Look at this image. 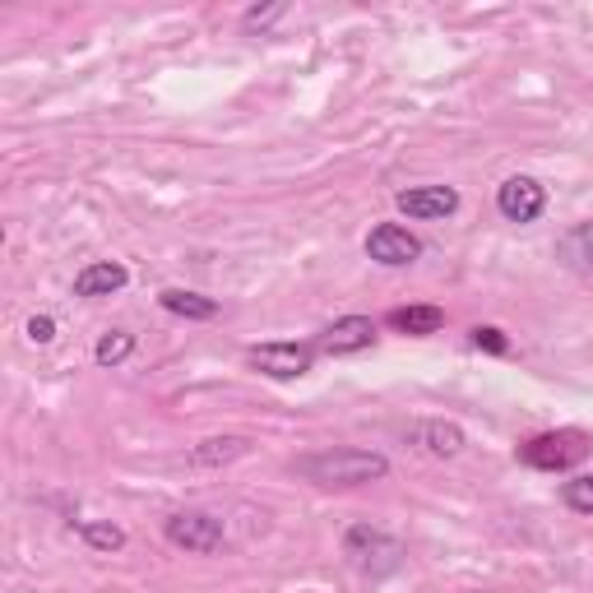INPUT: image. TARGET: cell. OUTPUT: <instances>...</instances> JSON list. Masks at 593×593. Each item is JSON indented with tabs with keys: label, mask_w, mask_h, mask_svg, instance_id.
Instances as JSON below:
<instances>
[{
	"label": "cell",
	"mask_w": 593,
	"mask_h": 593,
	"mask_svg": "<svg viewBox=\"0 0 593 593\" xmlns=\"http://www.w3.org/2000/svg\"><path fill=\"white\" fill-rule=\"evenodd\" d=\"M130 283V269L121 265V260H93V265H84L75 274V297L84 301H103L112 293H121Z\"/></svg>",
	"instance_id": "obj_9"
},
{
	"label": "cell",
	"mask_w": 593,
	"mask_h": 593,
	"mask_svg": "<svg viewBox=\"0 0 593 593\" xmlns=\"http://www.w3.org/2000/svg\"><path fill=\"white\" fill-rule=\"evenodd\" d=\"M130 352H135V335H130V329H107V335L93 343V362L112 371V367L130 362Z\"/></svg>",
	"instance_id": "obj_15"
},
{
	"label": "cell",
	"mask_w": 593,
	"mask_h": 593,
	"mask_svg": "<svg viewBox=\"0 0 593 593\" xmlns=\"http://www.w3.org/2000/svg\"><path fill=\"white\" fill-rule=\"evenodd\" d=\"M367 255L385 269H403V265H417L422 260V242L399 223H375L367 232Z\"/></svg>",
	"instance_id": "obj_6"
},
{
	"label": "cell",
	"mask_w": 593,
	"mask_h": 593,
	"mask_svg": "<svg viewBox=\"0 0 593 593\" xmlns=\"http://www.w3.org/2000/svg\"><path fill=\"white\" fill-rule=\"evenodd\" d=\"M297 478L316 483V487H367L381 483L390 473V459L381 449H320V455H301L293 464Z\"/></svg>",
	"instance_id": "obj_1"
},
{
	"label": "cell",
	"mask_w": 593,
	"mask_h": 593,
	"mask_svg": "<svg viewBox=\"0 0 593 593\" xmlns=\"http://www.w3.org/2000/svg\"><path fill=\"white\" fill-rule=\"evenodd\" d=\"M162 533H168V542H172V548H181V552L209 557V552L223 548V519H213L204 510H177V515H168V519H162Z\"/></svg>",
	"instance_id": "obj_4"
},
{
	"label": "cell",
	"mask_w": 593,
	"mask_h": 593,
	"mask_svg": "<svg viewBox=\"0 0 593 593\" xmlns=\"http://www.w3.org/2000/svg\"><path fill=\"white\" fill-rule=\"evenodd\" d=\"M371 343H375V325L367 316H343L316 339V348L329 352V358H352V352H367Z\"/></svg>",
	"instance_id": "obj_8"
},
{
	"label": "cell",
	"mask_w": 593,
	"mask_h": 593,
	"mask_svg": "<svg viewBox=\"0 0 593 593\" xmlns=\"http://www.w3.org/2000/svg\"><path fill=\"white\" fill-rule=\"evenodd\" d=\"M394 209L409 219H449L459 209V191L455 186H409L394 195Z\"/></svg>",
	"instance_id": "obj_7"
},
{
	"label": "cell",
	"mask_w": 593,
	"mask_h": 593,
	"mask_svg": "<svg viewBox=\"0 0 593 593\" xmlns=\"http://www.w3.org/2000/svg\"><path fill=\"white\" fill-rule=\"evenodd\" d=\"M80 538L93 552H121L126 548V529L112 525V519H80Z\"/></svg>",
	"instance_id": "obj_16"
},
{
	"label": "cell",
	"mask_w": 593,
	"mask_h": 593,
	"mask_svg": "<svg viewBox=\"0 0 593 593\" xmlns=\"http://www.w3.org/2000/svg\"><path fill=\"white\" fill-rule=\"evenodd\" d=\"M343 552L358 561V565H375L381 571V561H375V552H385V557H403L399 552V542L394 538H385L381 529H371V525H358V529H348V538H343Z\"/></svg>",
	"instance_id": "obj_10"
},
{
	"label": "cell",
	"mask_w": 593,
	"mask_h": 593,
	"mask_svg": "<svg viewBox=\"0 0 593 593\" xmlns=\"http://www.w3.org/2000/svg\"><path fill=\"white\" fill-rule=\"evenodd\" d=\"M589 449H593V441L584 432H575V426H557V432H538L533 441L519 445V464H529L538 473H565L580 459H589Z\"/></svg>",
	"instance_id": "obj_2"
},
{
	"label": "cell",
	"mask_w": 593,
	"mask_h": 593,
	"mask_svg": "<svg viewBox=\"0 0 593 593\" xmlns=\"http://www.w3.org/2000/svg\"><path fill=\"white\" fill-rule=\"evenodd\" d=\"M246 367L269 375V381H301L316 367V348L311 343H251Z\"/></svg>",
	"instance_id": "obj_3"
},
{
	"label": "cell",
	"mask_w": 593,
	"mask_h": 593,
	"mask_svg": "<svg viewBox=\"0 0 593 593\" xmlns=\"http://www.w3.org/2000/svg\"><path fill=\"white\" fill-rule=\"evenodd\" d=\"M473 348L491 352V358H506V352H510V339H506V329H501V325H473Z\"/></svg>",
	"instance_id": "obj_19"
},
{
	"label": "cell",
	"mask_w": 593,
	"mask_h": 593,
	"mask_svg": "<svg viewBox=\"0 0 593 593\" xmlns=\"http://www.w3.org/2000/svg\"><path fill=\"white\" fill-rule=\"evenodd\" d=\"M283 14V6H269V10H246V29H265V23H274Z\"/></svg>",
	"instance_id": "obj_21"
},
{
	"label": "cell",
	"mask_w": 593,
	"mask_h": 593,
	"mask_svg": "<svg viewBox=\"0 0 593 593\" xmlns=\"http://www.w3.org/2000/svg\"><path fill=\"white\" fill-rule=\"evenodd\" d=\"M158 306L168 316H181V320H213V316H219V301L200 297V293H186V288H162Z\"/></svg>",
	"instance_id": "obj_13"
},
{
	"label": "cell",
	"mask_w": 593,
	"mask_h": 593,
	"mask_svg": "<svg viewBox=\"0 0 593 593\" xmlns=\"http://www.w3.org/2000/svg\"><path fill=\"white\" fill-rule=\"evenodd\" d=\"M496 209H501V219L510 223H538L542 209H548V186H542L538 177H506L501 186H496Z\"/></svg>",
	"instance_id": "obj_5"
},
{
	"label": "cell",
	"mask_w": 593,
	"mask_h": 593,
	"mask_svg": "<svg viewBox=\"0 0 593 593\" xmlns=\"http://www.w3.org/2000/svg\"><path fill=\"white\" fill-rule=\"evenodd\" d=\"M441 325H445L441 306H399V311H390V329H394V335L426 339V335H436Z\"/></svg>",
	"instance_id": "obj_12"
},
{
	"label": "cell",
	"mask_w": 593,
	"mask_h": 593,
	"mask_svg": "<svg viewBox=\"0 0 593 593\" xmlns=\"http://www.w3.org/2000/svg\"><path fill=\"white\" fill-rule=\"evenodd\" d=\"M464 426L459 422H426L422 432H417V445L426 449V455H436V459H449V455H459L464 449Z\"/></svg>",
	"instance_id": "obj_14"
},
{
	"label": "cell",
	"mask_w": 593,
	"mask_h": 593,
	"mask_svg": "<svg viewBox=\"0 0 593 593\" xmlns=\"http://www.w3.org/2000/svg\"><path fill=\"white\" fill-rule=\"evenodd\" d=\"M29 339H33L38 348H46V343L56 339V320H52V316H33V320H29Z\"/></svg>",
	"instance_id": "obj_20"
},
{
	"label": "cell",
	"mask_w": 593,
	"mask_h": 593,
	"mask_svg": "<svg viewBox=\"0 0 593 593\" xmlns=\"http://www.w3.org/2000/svg\"><path fill=\"white\" fill-rule=\"evenodd\" d=\"M561 501L575 515H593V473H575L571 483H561Z\"/></svg>",
	"instance_id": "obj_18"
},
{
	"label": "cell",
	"mask_w": 593,
	"mask_h": 593,
	"mask_svg": "<svg viewBox=\"0 0 593 593\" xmlns=\"http://www.w3.org/2000/svg\"><path fill=\"white\" fill-rule=\"evenodd\" d=\"M561 255L571 260V265L593 269V223H575L571 232H565L561 236Z\"/></svg>",
	"instance_id": "obj_17"
},
{
	"label": "cell",
	"mask_w": 593,
	"mask_h": 593,
	"mask_svg": "<svg viewBox=\"0 0 593 593\" xmlns=\"http://www.w3.org/2000/svg\"><path fill=\"white\" fill-rule=\"evenodd\" d=\"M251 455V441L246 436H209L191 449V464L195 468H223L232 459H246Z\"/></svg>",
	"instance_id": "obj_11"
}]
</instances>
